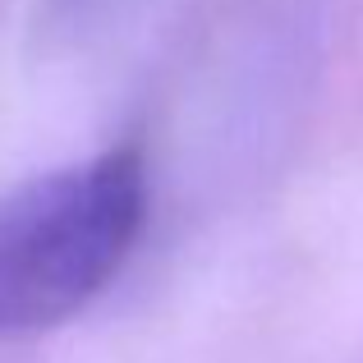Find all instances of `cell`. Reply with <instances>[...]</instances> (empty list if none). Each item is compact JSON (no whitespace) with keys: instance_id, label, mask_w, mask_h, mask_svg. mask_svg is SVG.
<instances>
[{"instance_id":"6da1fadb","label":"cell","mask_w":363,"mask_h":363,"mask_svg":"<svg viewBox=\"0 0 363 363\" xmlns=\"http://www.w3.org/2000/svg\"><path fill=\"white\" fill-rule=\"evenodd\" d=\"M147 221V166L133 147L28 179L0 203V336L83 313L124 267Z\"/></svg>"}]
</instances>
